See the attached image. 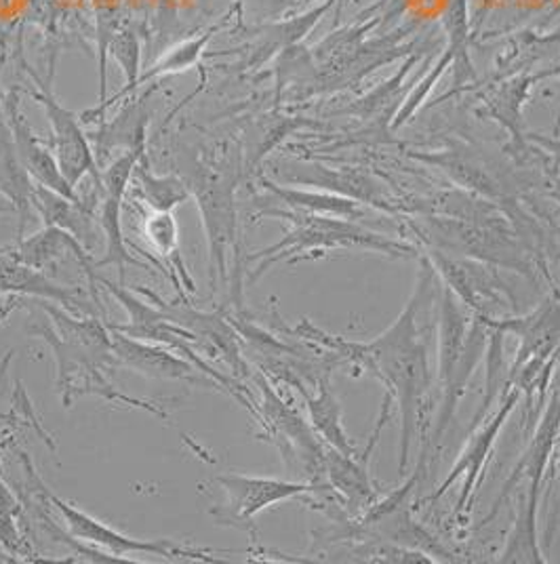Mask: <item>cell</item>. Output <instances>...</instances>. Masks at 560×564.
Segmentation results:
<instances>
[{"label": "cell", "instance_id": "obj_4", "mask_svg": "<svg viewBox=\"0 0 560 564\" xmlns=\"http://www.w3.org/2000/svg\"><path fill=\"white\" fill-rule=\"evenodd\" d=\"M257 383L261 390L263 423L268 427V434L272 436V443L280 448L284 464L291 470L302 471L308 482L316 485L319 489H329L325 476V443L316 438L312 427L293 406L280 399L268 379L259 376Z\"/></svg>", "mask_w": 560, "mask_h": 564}, {"label": "cell", "instance_id": "obj_8", "mask_svg": "<svg viewBox=\"0 0 560 564\" xmlns=\"http://www.w3.org/2000/svg\"><path fill=\"white\" fill-rule=\"evenodd\" d=\"M192 194L198 203L205 235L209 242L211 276L219 274L226 281L228 251L236 238V212H234V180L226 171L198 169Z\"/></svg>", "mask_w": 560, "mask_h": 564}, {"label": "cell", "instance_id": "obj_19", "mask_svg": "<svg viewBox=\"0 0 560 564\" xmlns=\"http://www.w3.org/2000/svg\"><path fill=\"white\" fill-rule=\"evenodd\" d=\"M131 184L150 212H173L184 205L192 194L184 180L175 175H154L148 166L146 154L133 169Z\"/></svg>", "mask_w": 560, "mask_h": 564}, {"label": "cell", "instance_id": "obj_7", "mask_svg": "<svg viewBox=\"0 0 560 564\" xmlns=\"http://www.w3.org/2000/svg\"><path fill=\"white\" fill-rule=\"evenodd\" d=\"M30 76L39 85V89L32 94V97L45 110V117H47L49 127H51L49 148L53 150L64 177L68 180V184L74 189H78V184L85 177H91L94 186H99L101 171L97 165L91 143L83 131L80 118L57 101V97L53 95L51 87L45 80L39 78V74L30 70Z\"/></svg>", "mask_w": 560, "mask_h": 564}, {"label": "cell", "instance_id": "obj_18", "mask_svg": "<svg viewBox=\"0 0 560 564\" xmlns=\"http://www.w3.org/2000/svg\"><path fill=\"white\" fill-rule=\"evenodd\" d=\"M316 394H308L305 392V406H308V413H310V422L314 425L316 434L321 436V441L327 445V447L337 448L346 455H354L358 453V448L354 447L348 434L344 432V425H342V404L337 397L333 394L331 390V383H329V376L323 377L316 386H314Z\"/></svg>", "mask_w": 560, "mask_h": 564}, {"label": "cell", "instance_id": "obj_6", "mask_svg": "<svg viewBox=\"0 0 560 564\" xmlns=\"http://www.w3.org/2000/svg\"><path fill=\"white\" fill-rule=\"evenodd\" d=\"M49 501L57 508V512L66 520V527L71 531L72 538H76L83 543L97 545L112 558H122L127 554H150V556H161L169 561H213L209 558L211 552L190 547L184 543H177L173 540H138L120 533L117 529L104 524L101 520L74 508L68 501L60 499L57 495L47 494Z\"/></svg>", "mask_w": 560, "mask_h": 564}, {"label": "cell", "instance_id": "obj_16", "mask_svg": "<svg viewBox=\"0 0 560 564\" xmlns=\"http://www.w3.org/2000/svg\"><path fill=\"white\" fill-rule=\"evenodd\" d=\"M28 205L39 212L45 226H55L71 232L87 247V251L97 242L99 224L95 207L83 203V198H68L55 189L32 184L28 192Z\"/></svg>", "mask_w": 560, "mask_h": 564}, {"label": "cell", "instance_id": "obj_15", "mask_svg": "<svg viewBox=\"0 0 560 564\" xmlns=\"http://www.w3.org/2000/svg\"><path fill=\"white\" fill-rule=\"evenodd\" d=\"M0 295L47 300L78 314L91 312V307L85 304V300H80L72 286H64L45 272L25 265L13 253H0Z\"/></svg>", "mask_w": 560, "mask_h": 564}, {"label": "cell", "instance_id": "obj_10", "mask_svg": "<svg viewBox=\"0 0 560 564\" xmlns=\"http://www.w3.org/2000/svg\"><path fill=\"white\" fill-rule=\"evenodd\" d=\"M520 399V388L508 383V390L502 399L499 409L495 411V415L491 417L489 422L485 423L476 434H472L470 443H467L464 453L460 455V459L455 462L453 470L449 471V476L444 478V482H441V487L437 489V494L432 495V499L441 497V495L449 491V487L460 478L464 476V489L462 495L457 499V506H455V517L462 518V514H467L470 508H472V499L474 494L478 491L481 487V480H483V474L487 470V464L491 459V451L497 443V436L504 427V423L508 420V415L513 413L514 406L518 404Z\"/></svg>", "mask_w": 560, "mask_h": 564}, {"label": "cell", "instance_id": "obj_12", "mask_svg": "<svg viewBox=\"0 0 560 564\" xmlns=\"http://www.w3.org/2000/svg\"><path fill=\"white\" fill-rule=\"evenodd\" d=\"M112 350L118 367L131 369L136 373L150 379H173L186 383H217L213 377L201 376V369L192 365L187 358H180L169 350H163L159 344H148L133 339L120 330L112 329Z\"/></svg>", "mask_w": 560, "mask_h": 564}, {"label": "cell", "instance_id": "obj_13", "mask_svg": "<svg viewBox=\"0 0 560 564\" xmlns=\"http://www.w3.org/2000/svg\"><path fill=\"white\" fill-rule=\"evenodd\" d=\"M7 122H9L11 138H13L15 156L25 173L34 180V184L55 189L68 198H80L78 192L72 188L68 180L64 177L53 150L34 135L32 127L28 124L24 115L20 112L18 97L7 99Z\"/></svg>", "mask_w": 560, "mask_h": 564}, {"label": "cell", "instance_id": "obj_21", "mask_svg": "<svg viewBox=\"0 0 560 564\" xmlns=\"http://www.w3.org/2000/svg\"><path fill=\"white\" fill-rule=\"evenodd\" d=\"M537 499L539 491L529 489L520 495V512L514 522L513 535L502 552V563H541L543 556L537 545Z\"/></svg>", "mask_w": 560, "mask_h": 564}, {"label": "cell", "instance_id": "obj_3", "mask_svg": "<svg viewBox=\"0 0 560 564\" xmlns=\"http://www.w3.org/2000/svg\"><path fill=\"white\" fill-rule=\"evenodd\" d=\"M146 154V143L125 150L110 165L101 169V182L95 186V215L99 224V232L104 238V258L95 263L99 265H117L120 284L125 282V268L138 265L141 270H150L152 263L140 261L129 253L127 238L122 235V200L131 186V175L141 156Z\"/></svg>", "mask_w": 560, "mask_h": 564}, {"label": "cell", "instance_id": "obj_23", "mask_svg": "<svg viewBox=\"0 0 560 564\" xmlns=\"http://www.w3.org/2000/svg\"><path fill=\"white\" fill-rule=\"evenodd\" d=\"M95 32H97V64H99V106L108 101V51L122 25L118 0H94Z\"/></svg>", "mask_w": 560, "mask_h": 564}, {"label": "cell", "instance_id": "obj_24", "mask_svg": "<svg viewBox=\"0 0 560 564\" xmlns=\"http://www.w3.org/2000/svg\"><path fill=\"white\" fill-rule=\"evenodd\" d=\"M20 503L0 478V547L13 558L28 556V545L18 529Z\"/></svg>", "mask_w": 560, "mask_h": 564}, {"label": "cell", "instance_id": "obj_29", "mask_svg": "<svg viewBox=\"0 0 560 564\" xmlns=\"http://www.w3.org/2000/svg\"><path fill=\"white\" fill-rule=\"evenodd\" d=\"M559 443H560V432H559Z\"/></svg>", "mask_w": 560, "mask_h": 564}, {"label": "cell", "instance_id": "obj_25", "mask_svg": "<svg viewBox=\"0 0 560 564\" xmlns=\"http://www.w3.org/2000/svg\"><path fill=\"white\" fill-rule=\"evenodd\" d=\"M263 186L277 194L282 203L289 207H295L300 212L312 213H335V215H352V203L340 200L333 196H323V194H308V192H298V189L279 188L270 182H263Z\"/></svg>", "mask_w": 560, "mask_h": 564}, {"label": "cell", "instance_id": "obj_14", "mask_svg": "<svg viewBox=\"0 0 560 564\" xmlns=\"http://www.w3.org/2000/svg\"><path fill=\"white\" fill-rule=\"evenodd\" d=\"M13 256L20 261H24L25 265L41 270L45 274L60 270V265H64L68 261L78 263L89 281V289H91L95 300H97V274H95L91 253L71 232L55 228V226H45L41 232L22 240L18 245V249L13 251Z\"/></svg>", "mask_w": 560, "mask_h": 564}, {"label": "cell", "instance_id": "obj_28", "mask_svg": "<svg viewBox=\"0 0 560 564\" xmlns=\"http://www.w3.org/2000/svg\"><path fill=\"white\" fill-rule=\"evenodd\" d=\"M13 212L11 207H0V213Z\"/></svg>", "mask_w": 560, "mask_h": 564}, {"label": "cell", "instance_id": "obj_11", "mask_svg": "<svg viewBox=\"0 0 560 564\" xmlns=\"http://www.w3.org/2000/svg\"><path fill=\"white\" fill-rule=\"evenodd\" d=\"M390 404L392 399L390 394H386L375 434L363 453L346 455L337 448L325 445V476H327L329 489L342 495L346 506H351L352 510H358V512L371 508L377 497L371 476H369V459L374 455L379 434L390 417Z\"/></svg>", "mask_w": 560, "mask_h": 564}, {"label": "cell", "instance_id": "obj_2", "mask_svg": "<svg viewBox=\"0 0 560 564\" xmlns=\"http://www.w3.org/2000/svg\"><path fill=\"white\" fill-rule=\"evenodd\" d=\"M485 323L483 316L467 318L466 312L457 304L453 289L446 286L441 307V344H439V367L443 381V409L437 422L432 443H439L449 422L455 415L457 402L466 392L467 381L483 354Z\"/></svg>", "mask_w": 560, "mask_h": 564}, {"label": "cell", "instance_id": "obj_9", "mask_svg": "<svg viewBox=\"0 0 560 564\" xmlns=\"http://www.w3.org/2000/svg\"><path fill=\"white\" fill-rule=\"evenodd\" d=\"M217 482L224 487L228 501L213 514L219 524H236V527H247L259 512H263L274 503L319 491V487L312 482H291V480H279V478L245 476V474H226V476H219Z\"/></svg>", "mask_w": 560, "mask_h": 564}, {"label": "cell", "instance_id": "obj_17", "mask_svg": "<svg viewBox=\"0 0 560 564\" xmlns=\"http://www.w3.org/2000/svg\"><path fill=\"white\" fill-rule=\"evenodd\" d=\"M487 327L502 330V333H514L520 337V350L514 360L513 369H518L523 362L550 354L557 352L560 346V307L546 306L534 312L527 318H514V321H491L483 318Z\"/></svg>", "mask_w": 560, "mask_h": 564}, {"label": "cell", "instance_id": "obj_1", "mask_svg": "<svg viewBox=\"0 0 560 564\" xmlns=\"http://www.w3.org/2000/svg\"><path fill=\"white\" fill-rule=\"evenodd\" d=\"M432 297L434 270L423 265L413 297L400 312L395 325L375 337L374 341L351 344L314 327L308 330L310 339L314 337L319 344L327 346L342 358V362H352L360 371H371L388 388L390 399H395L400 411V474L407 470L409 447L416 438L421 406L430 390L428 329H423L421 316Z\"/></svg>", "mask_w": 560, "mask_h": 564}, {"label": "cell", "instance_id": "obj_27", "mask_svg": "<svg viewBox=\"0 0 560 564\" xmlns=\"http://www.w3.org/2000/svg\"><path fill=\"white\" fill-rule=\"evenodd\" d=\"M20 300H22V297H13V295H11V297L7 300V304H4V306H0V323H2V321H7V318H9V314H11L13 310H18V307H20V304H22Z\"/></svg>", "mask_w": 560, "mask_h": 564}, {"label": "cell", "instance_id": "obj_5", "mask_svg": "<svg viewBox=\"0 0 560 564\" xmlns=\"http://www.w3.org/2000/svg\"><path fill=\"white\" fill-rule=\"evenodd\" d=\"M270 215L291 219L298 228L291 235L284 236L280 242L270 249H263L261 253H257L256 258H263L266 261L257 268L254 274V281L257 276H261L274 261H280L287 256H295V253H304V251H314V249H340V247H363V249H375L388 256H398V253H407L411 249L397 245V242H388L379 236L367 235L358 228H352L351 224H337L333 219L325 217H312L304 213H282L270 212Z\"/></svg>", "mask_w": 560, "mask_h": 564}, {"label": "cell", "instance_id": "obj_20", "mask_svg": "<svg viewBox=\"0 0 560 564\" xmlns=\"http://www.w3.org/2000/svg\"><path fill=\"white\" fill-rule=\"evenodd\" d=\"M141 235L146 238V242L150 245V249L166 261V270L177 272L184 282H186L187 291L194 293L196 286L194 281L187 274L186 263L180 253V228H177V219L173 212H150L143 215V228Z\"/></svg>", "mask_w": 560, "mask_h": 564}, {"label": "cell", "instance_id": "obj_22", "mask_svg": "<svg viewBox=\"0 0 560 564\" xmlns=\"http://www.w3.org/2000/svg\"><path fill=\"white\" fill-rule=\"evenodd\" d=\"M211 36H213V32H203L198 36H192L184 43L169 48L161 59H157L148 70L141 72L138 87H143L148 80H157L161 76H171V74H180V72L194 68L209 45Z\"/></svg>", "mask_w": 560, "mask_h": 564}, {"label": "cell", "instance_id": "obj_26", "mask_svg": "<svg viewBox=\"0 0 560 564\" xmlns=\"http://www.w3.org/2000/svg\"><path fill=\"white\" fill-rule=\"evenodd\" d=\"M180 0H159V20H173V13L177 9Z\"/></svg>", "mask_w": 560, "mask_h": 564}]
</instances>
